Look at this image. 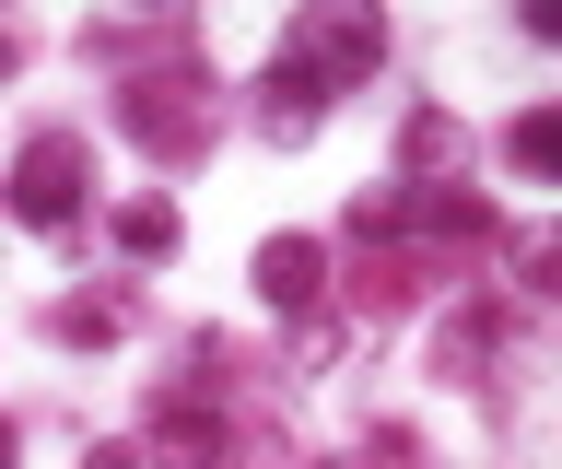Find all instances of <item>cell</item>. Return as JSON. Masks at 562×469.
<instances>
[{"mask_svg": "<svg viewBox=\"0 0 562 469\" xmlns=\"http://www.w3.org/2000/svg\"><path fill=\"white\" fill-rule=\"evenodd\" d=\"M12 212H24V223H47V235L82 212V142H70V130L24 142V165H12Z\"/></svg>", "mask_w": 562, "mask_h": 469, "instance_id": "obj_1", "label": "cell"}, {"mask_svg": "<svg viewBox=\"0 0 562 469\" xmlns=\"http://www.w3.org/2000/svg\"><path fill=\"white\" fill-rule=\"evenodd\" d=\"M258 293H270V305H305V293H316V247H305V235H281V247L258 258Z\"/></svg>", "mask_w": 562, "mask_h": 469, "instance_id": "obj_2", "label": "cell"}, {"mask_svg": "<svg viewBox=\"0 0 562 469\" xmlns=\"http://www.w3.org/2000/svg\"><path fill=\"white\" fill-rule=\"evenodd\" d=\"M516 165H527V177H551V165H562V118H551V107L516 118Z\"/></svg>", "mask_w": 562, "mask_h": 469, "instance_id": "obj_3", "label": "cell"}, {"mask_svg": "<svg viewBox=\"0 0 562 469\" xmlns=\"http://www.w3.org/2000/svg\"><path fill=\"white\" fill-rule=\"evenodd\" d=\"M165 235H176V212H165V200H130V212H117V247H140V258H153Z\"/></svg>", "mask_w": 562, "mask_h": 469, "instance_id": "obj_4", "label": "cell"}, {"mask_svg": "<svg viewBox=\"0 0 562 469\" xmlns=\"http://www.w3.org/2000/svg\"><path fill=\"white\" fill-rule=\"evenodd\" d=\"M82 469H130V446H94V458H82Z\"/></svg>", "mask_w": 562, "mask_h": 469, "instance_id": "obj_5", "label": "cell"}, {"mask_svg": "<svg viewBox=\"0 0 562 469\" xmlns=\"http://www.w3.org/2000/svg\"><path fill=\"white\" fill-rule=\"evenodd\" d=\"M0 469H12V423H0Z\"/></svg>", "mask_w": 562, "mask_h": 469, "instance_id": "obj_6", "label": "cell"}]
</instances>
